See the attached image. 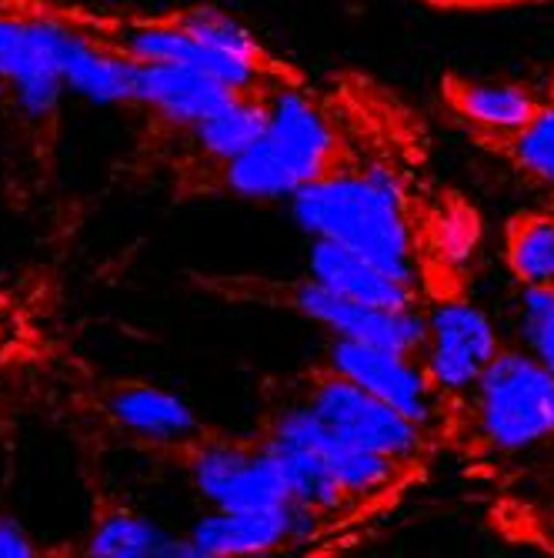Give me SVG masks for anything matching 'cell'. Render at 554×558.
<instances>
[{
  "mask_svg": "<svg viewBox=\"0 0 554 558\" xmlns=\"http://www.w3.org/2000/svg\"><path fill=\"white\" fill-rule=\"evenodd\" d=\"M441 97L447 111L468 124V131L484 144L521 131L544 108V94L528 84L512 81H471L461 74H447L441 81Z\"/></svg>",
  "mask_w": 554,
  "mask_h": 558,
  "instance_id": "obj_12",
  "label": "cell"
},
{
  "mask_svg": "<svg viewBox=\"0 0 554 558\" xmlns=\"http://www.w3.org/2000/svg\"><path fill=\"white\" fill-rule=\"evenodd\" d=\"M471 412L491 448H531L554 435V372L531 351L497 348L471 385Z\"/></svg>",
  "mask_w": 554,
  "mask_h": 558,
  "instance_id": "obj_4",
  "label": "cell"
},
{
  "mask_svg": "<svg viewBox=\"0 0 554 558\" xmlns=\"http://www.w3.org/2000/svg\"><path fill=\"white\" fill-rule=\"evenodd\" d=\"M278 90L237 97L234 105H227L224 111H218V114H211L205 121H197L194 128H187V134L197 144L200 155L221 168L224 161L244 155L250 144H258L261 134L271 124V100H274Z\"/></svg>",
  "mask_w": 554,
  "mask_h": 558,
  "instance_id": "obj_15",
  "label": "cell"
},
{
  "mask_svg": "<svg viewBox=\"0 0 554 558\" xmlns=\"http://www.w3.org/2000/svg\"><path fill=\"white\" fill-rule=\"evenodd\" d=\"M505 262L525 291L554 294V215L521 211L505 225Z\"/></svg>",
  "mask_w": 554,
  "mask_h": 558,
  "instance_id": "obj_17",
  "label": "cell"
},
{
  "mask_svg": "<svg viewBox=\"0 0 554 558\" xmlns=\"http://www.w3.org/2000/svg\"><path fill=\"white\" fill-rule=\"evenodd\" d=\"M315 515H308L297 505L284 509H264V512H231L214 509L200 519L190 535L187 548L190 558H241V555H264L281 548L284 542H294L300 529H308Z\"/></svg>",
  "mask_w": 554,
  "mask_h": 558,
  "instance_id": "obj_11",
  "label": "cell"
},
{
  "mask_svg": "<svg viewBox=\"0 0 554 558\" xmlns=\"http://www.w3.org/2000/svg\"><path fill=\"white\" fill-rule=\"evenodd\" d=\"M4 100H11V84L4 74H0V105H4Z\"/></svg>",
  "mask_w": 554,
  "mask_h": 558,
  "instance_id": "obj_21",
  "label": "cell"
},
{
  "mask_svg": "<svg viewBox=\"0 0 554 558\" xmlns=\"http://www.w3.org/2000/svg\"><path fill=\"white\" fill-rule=\"evenodd\" d=\"M104 404H108V415L114 418V425H121L134 438L155 441V445L181 448L184 441L205 432L177 395L155 388V385H140V381L118 385V388H111Z\"/></svg>",
  "mask_w": 554,
  "mask_h": 558,
  "instance_id": "obj_14",
  "label": "cell"
},
{
  "mask_svg": "<svg viewBox=\"0 0 554 558\" xmlns=\"http://www.w3.org/2000/svg\"><path fill=\"white\" fill-rule=\"evenodd\" d=\"M34 555L37 545L27 535V529L14 515L0 512V558H34Z\"/></svg>",
  "mask_w": 554,
  "mask_h": 558,
  "instance_id": "obj_20",
  "label": "cell"
},
{
  "mask_svg": "<svg viewBox=\"0 0 554 558\" xmlns=\"http://www.w3.org/2000/svg\"><path fill=\"white\" fill-rule=\"evenodd\" d=\"M341 171H347V155L337 131L297 87H281L261 141L224 161L218 178L237 197H284Z\"/></svg>",
  "mask_w": 554,
  "mask_h": 558,
  "instance_id": "obj_1",
  "label": "cell"
},
{
  "mask_svg": "<svg viewBox=\"0 0 554 558\" xmlns=\"http://www.w3.org/2000/svg\"><path fill=\"white\" fill-rule=\"evenodd\" d=\"M50 58L58 61L64 87L94 100V105H134V58L114 44H97L67 21L50 14H30Z\"/></svg>",
  "mask_w": 554,
  "mask_h": 558,
  "instance_id": "obj_6",
  "label": "cell"
},
{
  "mask_svg": "<svg viewBox=\"0 0 554 558\" xmlns=\"http://www.w3.org/2000/svg\"><path fill=\"white\" fill-rule=\"evenodd\" d=\"M297 401H305L308 409L331 425L341 438L355 441L374 454L397 462V465H418L424 454V425L411 422L408 415H401L394 404L358 385L355 378H347L341 368L331 362L315 365L305 372L297 385Z\"/></svg>",
  "mask_w": 554,
  "mask_h": 558,
  "instance_id": "obj_5",
  "label": "cell"
},
{
  "mask_svg": "<svg viewBox=\"0 0 554 558\" xmlns=\"http://www.w3.org/2000/svg\"><path fill=\"white\" fill-rule=\"evenodd\" d=\"M0 74L8 77L14 108L27 121H50L58 114L61 94L67 87L30 14L24 17L0 11Z\"/></svg>",
  "mask_w": 554,
  "mask_h": 558,
  "instance_id": "obj_10",
  "label": "cell"
},
{
  "mask_svg": "<svg viewBox=\"0 0 554 558\" xmlns=\"http://www.w3.org/2000/svg\"><path fill=\"white\" fill-rule=\"evenodd\" d=\"M231 298L274 304V308H287L305 315L324 328H331L337 338L365 341L374 348H387L408 359H424L428 344V318L418 312H384L371 308V304L350 301L328 288L324 281L311 278H234L227 281ZM424 365V362H421Z\"/></svg>",
  "mask_w": 554,
  "mask_h": 558,
  "instance_id": "obj_3",
  "label": "cell"
},
{
  "mask_svg": "<svg viewBox=\"0 0 554 558\" xmlns=\"http://www.w3.org/2000/svg\"><path fill=\"white\" fill-rule=\"evenodd\" d=\"M497 335L491 322L461 301L438 304L428 318L424 372L438 391H465L497 354Z\"/></svg>",
  "mask_w": 554,
  "mask_h": 558,
  "instance_id": "obj_7",
  "label": "cell"
},
{
  "mask_svg": "<svg viewBox=\"0 0 554 558\" xmlns=\"http://www.w3.org/2000/svg\"><path fill=\"white\" fill-rule=\"evenodd\" d=\"M484 144L501 150V155L531 181L554 187V90L544 97V108L538 111L531 124H525L515 134L484 141Z\"/></svg>",
  "mask_w": 554,
  "mask_h": 558,
  "instance_id": "obj_18",
  "label": "cell"
},
{
  "mask_svg": "<svg viewBox=\"0 0 554 558\" xmlns=\"http://www.w3.org/2000/svg\"><path fill=\"white\" fill-rule=\"evenodd\" d=\"M525 341L534 359H541L554 372V294L525 291Z\"/></svg>",
  "mask_w": 554,
  "mask_h": 558,
  "instance_id": "obj_19",
  "label": "cell"
},
{
  "mask_svg": "<svg viewBox=\"0 0 554 558\" xmlns=\"http://www.w3.org/2000/svg\"><path fill=\"white\" fill-rule=\"evenodd\" d=\"M328 362L334 368H341L347 378H355L358 385H365L368 391H374L378 398H384L387 404L401 415H408L418 425L431 422V395L438 391L421 365V359H408V354H397L387 348H374L365 341H350V338H337L328 351Z\"/></svg>",
  "mask_w": 554,
  "mask_h": 558,
  "instance_id": "obj_9",
  "label": "cell"
},
{
  "mask_svg": "<svg viewBox=\"0 0 554 558\" xmlns=\"http://www.w3.org/2000/svg\"><path fill=\"white\" fill-rule=\"evenodd\" d=\"M291 197L297 221L315 238L337 241L371 258L387 275L415 284L411 231L387 181L361 171H341Z\"/></svg>",
  "mask_w": 554,
  "mask_h": 558,
  "instance_id": "obj_2",
  "label": "cell"
},
{
  "mask_svg": "<svg viewBox=\"0 0 554 558\" xmlns=\"http://www.w3.org/2000/svg\"><path fill=\"white\" fill-rule=\"evenodd\" d=\"M311 275L334 288L337 294L371 304V308L384 312H418V288L411 281H401L378 268L371 258L358 255L337 241L315 238L311 251Z\"/></svg>",
  "mask_w": 554,
  "mask_h": 558,
  "instance_id": "obj_13",
  "label": "cell"
},
{
  "mask_svg": "<svg viewBox=\"0 0 554 558\" xmlns=\"http://www.w3.org/2000/svg\"><path fill=\"white\" fill-rule=\"evenodd\" d=\"M87 555L94 558H190L187 538H171L150 519L131 509H111L94 522L87 535Z\"/></svg>",
  "mask_w": 554,
  "mask_h": 558,
  "instance_id": "obj_16",
  "label": "cell"
},
{
  "mask_svg": "<svg viewBox=\"0 0 554 558\" xmlns=\"http://www.w3.org/2000/svg\"><path fill=\"white\" fill-rule=\"evenodd\" d=\"M250 90H237L205 71H194L184 64H144L134 61V105L147 108L155 118L187 131L197 121H205L237 97ZM268 94V90H258Z\"/></svg>",
  "mask_w": 554,
  "mask_h": 558,
  "instance_id": "obj_8",
  "label": "cell"
}]
</instances>
